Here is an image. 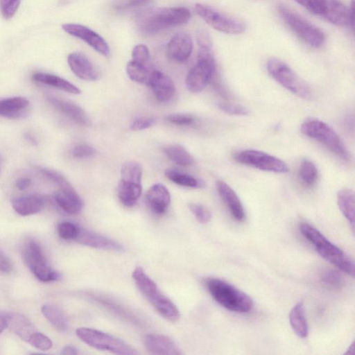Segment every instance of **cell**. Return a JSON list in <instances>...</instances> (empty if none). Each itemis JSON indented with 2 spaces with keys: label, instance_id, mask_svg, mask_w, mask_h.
Here are the masks:
<instances>
[{
  "label": "cell",
  "instance_id": "f6af8a7d",
  "mask_svg": "<svg viewBox=\"0 0 355 355\" xmlns=\"http://www.w3.org/2000/svg\"><path fill=\"white\" fill-rule=\"evenodd\" d=\"M166 121L176 125H190L195 122L196 119L188 114L174 113L167 115Z\"/></svg>",
  "mask_w": 355,
  "mask_h": 355
},
{
  "label": "cell",
  "instance_id": "cb8c5ba5",
  "mask_svg": "<svg viewBox=\"0 0 355 355\" xmlns=\"http://www.w3.org/2000/svg\"><path fill=\"white\" fill-rule=\"evenodd\" d=\"M29 101L21 96L0 98V116L8 119L24 118L28 114Z\"/></svg>",
  "mask_w": 355,
  "mask_h": 355
},
{
  "label": "cell",
  "instance_id": "f1b7e54d",
  "mask_svg": "<svg viewBox=\"0 0 355 355\" xmlns=\"http://www.w3.org/2000/svg\"><path fill=\"white\" fill-rule=\"evenodd\" d=\"M289 320L292 329L299 337H307L309 328L303 302H299L293 307L289 313Z\"/></svg>",
  "mask_w": 355,
  "mask_h": 355
},
{
  "label": "cell",
  "instance_id": "ba28073f",
  "mask_svg": "<svg viewBox=\"0 0 355 355\" xmlns=\"http://www.w3.org/2000/svg\"><path fill=\"white\" fill-rule=\"evenodd\" d=\"M278 12L287 26L302 41L315 49L322 46L325 36L319 28L284 5L279 6Z\"/></svg>",
  "mask_w": 355,
  "mask_h": 355
},
{
  "label": "cell",
  "instance_id": "7c38bea8",
  "mask_svg": "<svg viewBox=\"0 0 355 355\" xmlns=\"http://www.w3.org/2000/svg\"><path fill=\"white\" fill-rule=\"evenodd\" d=\"M196 13L211 27L220 32L238 35L245 32V24L208 5L196 3Z\"/></svg>",
  "mask_w": 355,
  "mask_h": 355
},
{
  "label": "cell",
  "instance_id": "4fadbf2b",
  "mask_svg": "<svg viewBox=\"0 0 355 355\" xmlns=\"http://www.w3.org/2000/svg\"><path fill=\"white\" fill-rule=\"evenodd\" d=\"M234 159L239 163L261 171L277 173H286L289 171L287 164L282 159L257 150H243L234 154Z\"/></svg>",
  "mask_w": 355,
  "mask_h": 355
},
{
  "label": "cell",
  "instance_id": "83f0119b",
  "mask_svg": "<svg viewBox=\"0 0 355 355\" xmlns=\"http://www.w3.org/2000/svg\"><path fill=\"white\" fill-rule=\"evenodd\" d=\"M32 78L36 82L51 86L70 94H79L81 93L80 89L76 85L53 74L37 72L33 74Z\"/></svg>",
  "mask_w": 355,
  "mask_h": 355
},
{
  "label": "cell",
  "instance_id": "ee69618b",
  "mask_svg": "<svg viewBox=\"0 0 355 355\" xmlns=\"http://www.w3.org/2000/svg\"><path fill=\"white\" fill-rule=\"evenodd\" d=\"M21 0H0V12L5 19H10L17 12Z\"/></svg>",
  "mask_w": 355,
  "mask_h": 355
},
{
  "label": "cell",
  "instance_id": "6da1fadb",
  "mask_svg": "<svg viewBox=\"0 0 355 355\" xmlns=\"http://www.w3.org/2000/svg\"><path fill=\"white\" fill-rule=\"evenodd\" d=\"M197 62L189 71L185 79L186 87L192 93L201 92L212 79L216 71V62L209 34L200 31L197 35Z\"/></svg>",
  "mask_w": 355,
  "mask_h": 355
},
{
  "label": "cell",
  "instance_id": "e0dca14e",
  "mask_svg": "<svg viewBox=\"0 0 355 355\" xmlns=\"http://www.w3.org/2000/svg\"><path fill=\"white\" fill-rule=\"evenodd\" d=\"M146 350L152 354L180 355L182 352L169 337L160 334H149L144 338Z\"/></svg>",
  "mask_w": 355,
  "mask_h": 355
},
{
  "label": "cell",
  "instance_id": "ac0fdd59",
  "mask_svg": "<svg viewBox=\"0 0 355 355\" xmlns=\"http://www.w3.org/2000/svg\"><path fill=\"white\" fill-rule=\"evenodd\" d=\"M67 62L72 72L79 78L87 81L98 79L99 73L96 68L85 54L71 53L67 57Z\"/></svg>",
  "mask_w": 355,
  "mask_h": 355
},
{
  "label": "cell",
  "instance_id": "9c48e42d",
  "mask_svg": "<svg viewBox=\"0 0 355 355\" xmlns=\"http://www.w3.org/2000/svg\"><path fill=\"white\" fill-rule=\"evenodd\" d=\"M267 70L277 82L293 94L305 99L311 98L312 91L309 86L283 61L275 58L269 59Z\"/></svg>",
  "mask_w": 355,
  "mask_h": 355
},
{
  "label": "cell",
  "instance_id": "7a4b0ae2",
  "mask_svg": "<svg viewBox=\"0 0 355 355\" xmlns=\"http://www.w3.org/2000/svg\"><path fill=\"white\" fill-rule=\"evenodd\" d=\"M191 17L189 10L184 7L158 8L141 12L137 17V25L141 32L152 34L184 24Z\"/></svg>",
  "mask_w": 355,
  "mask_h": 355
},
{
  "label": "cell",
  "instance_id": "ab89813d",
  "mask_svg": "<svg viewBox=\"0 0 355 355\" xmlns=\"http://www.w3.org/2000/svg\"><path fill=\"white\" fill-rule=\"evenodd\" d=\"M37 170L45 177L55 183L59 188H64L71 186L68 180L57 171L37 166Z\"/></svg>",
  "mask_w": 355,
  "mask_h": 355
},
{
  "label": "cell",
  "instance_id": "8992f818",
  "mask_svg": "<svg viewBox=\"0 0 355 355\" xmlns=\"http://www.w3.org/2000/svg\"><path fill=\"white\" fill-rule=\"evenodd\" d=\"M314 15L338 26H354L353 1L352 9L340 0H293Z\"/></svg>",
  "mask_w": 355,
  "mask_h": 355
},
{
  "label": "cell",
  "instance_id": "5bb4252c",
  "mask_svg": "<svg viewBox=\"0 0 355 355\" xmlns=\"http://www.w3.org/2000/svg\"><path fill=\"white\" fill-rule=\"evenodd\" d=\"M62 28L66 33L83 40L102 55H110V49L107 43L103 37L89 28L78 24H64Z\"/></svg>",
  "mask_w": 355,
  "mask_h": 355
},
{
  "label": "cell",
  "instance_id": "7402d4cb",
  "mask_svg": "<svg viewBox=\"0 0 355 355\" xmlns=\"http://www.w3.org/2000/svg\"><path fill=\"white\" fill-rule=\"evenodd\" d=\"M54 199L57 204L69 214H78L83 208V200L71 185L60 188L55 192Z\"/></svg>",
  "mask_w": 355,
  "mask_h": 355
},
{
  "label": "cell",
  "instance_id": "f907efd6",
  "mask_svg": "<svg viewBox=\"0 0 355 355\" xmlns=\"http://www.w3.org/2000/svg\"><path fill=\"white\" fill-rule=\"evenodd\" d=\"M10 313V312L0 311V334L8 327Z\"/></svg>",
  "mask_w": 355,
  "mask_h": 355
},
{
  "label": "cell",
  "instance_id": "e575fe53",
  "mask_svg": "<svg viewBox=\"0 0 355 355\" xmlns=\"http://www.w3.org/2000/svg\"><path fill=\"white\" fill-rule=\"evenodd\" d=\"M299 176L306 186H313L318 178V171L315 164L309 159H304L300 167Z\"/></svg>",
  "mask_w": 355,
  "mask_h": 355
},
{
  "label": "cell",
  "instance_id": "d4e9b609",
  "mask_svg": "<svg viewBox=\"0 0 355 355\" xmlns=\"http://www.w3.org/2000/svg\"><path fill=\"white\" fill-rule=\"evenodd\" d=\"M14 210L21 216H30L40 212L44 207L43 198L37 194L16 198L12 201Z\"/></svg>",
  "mask_w": 355,
  "mask_h": 355
},
{
  "label": "cell",
  "instance_id": "277c9868",
  "mask_svg": "<svg viewBox=\"0 0 355 355\" xmlns=\"http://www.w3.org/2000/svg\"><path fill=\"white\" fill-rule=\"evenodd\" d=\"M132 276L140 292L162 317L172 322L179 319L177 306L159 291L142 268L137 267Z\"/></svg>",
  "mask_w": 355,
  "mask_h": 355
},
{
  "label": "cell",
  "instance_id": "7dc6e473",
  "mask_svg": "<svg viewBox=\"0 0 355 355\" xmlns=\"http://www.w3.org/2000/svg\"><path fill=\"white\" fill-rule=\"evenodd\" d=\"M96 153L95 149L87 144H79L76 146L72 155L76 158H87L92 157Z\"/></svg>",
  "mask_w": 355,
  "mask_h": 355
},
{
  "label": "cell",
  "instance_id": "603a6c76",
  "mask_svg": "<svg viewBox=\"0 0 355 355\" xmlns=\"http://www.w3.org/2000/svg\"><path fill=\"white\" fill-rule=\"evenodd\" d=\"M218 192L227 207L232 216L238 221H243L245 218L243 205L235 191L225 182H216Z\"/></svg>",
  "mask_w": 355,
  "mask_h": 355
},
{
  "label": "cell",
  "instance_id": "bcb514c9",
  "mask_svg": "<svg viewBox=\"0 0 355 355\" xmlns=\"http://www.w3.org/2000/svg\"><path fill=\"white\" fill-rule=\"evenodd\" d=\"M155 123V119L153 117L142 116L134 119L130 123V128L132 131H139L148 129Z\"/></svg>",
  "mask_w": 355,
  "mask_h": 355
},
{
  "label": "cell",
  "instance_id": "681fc988",
  "mask_svg": "<svg viewBox=\"0 0 355 355\" xmlns=\"http://www.w3.org/2000/svg\"><path fill=\"white\" fill-rule=\"evenodd\" d=\"M12 270V264L10 259L1 251H0V271L4 273H9Z\"/></svg>",
  "mask_w": 355,
  "mask_h": 355
},
{
  "label": "cell",
  "instance_id": "30bf717a",
  "mask_svg": "<svg viewBox=\"0 0 355 355\" xmlns=\"http://www.w3.org/2000/svg\"><path fill=\"white\" fill-rule=\"evenodd\" d=\"M76 334L83 342L98 349L122 355L138 354L133 347L124 341L98 330L80 327L76 330Z\"/></svg>",
  "mask_w": 355,
  "mask_h": 355
},
{
  "label": "cell",
  "instance_id": "52a82bcc",
  "mask_svg": "<svg viewBox=\"0 0 355 355\" xmlns=\"http://www.w3.org/2000/svg\"><path fill=\"white\" fill-rule=\"evenodd\" d=\"M300 129L304 135L322 143L341 159L349 160L350 155L343 141L324 122L318 119H309L302 124Z\"/></svg>",
  "mask_w": 355,
  "mask_h": 355
},
{
  "label": "cell",
  "instance_id": "d590c367",
  "mask_svg": "<svg viewBox=\"0 0 355 355\" xmlns=\"http://www.w3.org/2000/svg\"><path fill=\"white\" fill-rule=\"evenodd\" d=\"M121 179L137 183H141L142 169L139 164L129 161L122 166Z\"/></svg>",
  "mask_w": 355,
  "mask_h": 355
},
{
  "label": "cell",
  "instance_id": "4316f807",
  "mask_svg": "<svg viewBox=\"0 0 355 355\" xmlns=\"http://www.w3.org/2000/svg\"><path fill=\"white\" fill-rule=\"evenodd\" d=\"M141 183H137L121 179L118 185V197L125 207L135 205L141 193Z\"/></svg>",
  "mask_w": 355,
  "mask_h": 355
},
{
  "label": "cell",
  "instance_id": "d6986e66",
  "mask_svg": "<svg viewBox=\"0 0 355 355\" xmlns=\"http://www.w3.org/2000/svg\"><path fill=\"white\" fill-rule=\"evenodd\" d=\"M153 90L156 99L160 102L170 101L175 92L172 79L158 70H153L148 84Z\"/></svg>",
  "mask_w": 355,
  "mask_h": 355
},
{
  "label": "cell",
  "instance_id": "1f68e13d",
  "mask_svg": "<svg viewBox=\"0 0 355 355\" xmlns=\"http://www.w3.org/2000/svg\"><path fill=\"white\" fill-rule=\"evenodd\" d=\"M163 150L166 157L177 164L187 166L193 163L191 154L180 145H169L164 147Z\"/></svg>",
  "mask_w": 355,
  "mask_h": 355
},
{
  "label": "cell",
  "instance_id": "4dcf8cb0",
  "mask_svg": "<svg viewBox=\"0 0 355 355\" xmlns=\"http://www.w3.org/2000/svg\"><path fill=\"white\" fill-rule=\"evenodd\" d=\"M41 311L44 316L59 331H66L69 328L67 316L58 306L44 304Z\"/></svg>",
  "mask_w": 355,
  "mask_h": 355
},
{
  "label": "cell",
  "instance_id": "74e56055",
  "mask_svg": "<svg viewBox=\"0 0 355 355\" xmlns=\"http://www.w3.org/2000/svg\"><path fill=\"white\" fill-rule=\"evenodd\" d=\"M59 236L64 240H75L80 230V226L71 222H62L58 225Z\"/></svg>",
  "mask_w": 355,
  "mask_h": 355
},
{
  "label": "cell",
  "instance_id": "836d02e7",
  "mask_svg": "<svg viewBox=\"0 0 355 355\" xmlns=\"http://www.w3.org/2000/svg\"><path fill=\"white\" fill-rule=\"evenodd\" d=\"M164 174L171 181L182 187L199 188L203 185L201 180H199L192 175L175 169H166Z\"/></svg>",
  "mask_w": 355,
  "mask_h": 355
},
{
  "label": "cell",
  "instance_id": "b9f144b4",
  "mask_svg": "<svg viewBox=\"0 0 355 355\" xmlns=\"http://www.w3.org/2000/svg\"><path fill=\"white\" fill-rule=\"evenodd\" d=\"M189 209L200 223H207L211 218V214L208 209L198 203H191Z\"/></svg>",
  "mask_w": 355,
  "mask_h": 355
},
{
  "label": "cell",
  "instance_id": "d6a6232c",
  "mask_svg": "<svg viewBox=\"0 0 355 355\" xmlns=\"http://www.w3.org/2000/svg\"><path fill=\"white\" fill-rule=\"evenodd\" d=\"M149 67L134 60H130L126 65V73L130 80L141 84H148L150 73Z\"/></svg>",
  "mask_w": 355,
  "mask_h": 355
},
{
  "label": "cell",
  "instance_id": "816d5d0a",
  "mask_svg": "<svg viewBox=\"0 0 355 355\" xmlns=\"http://www.w3.org/2000/svg\"><path fill=\"white\" fill-rule=\"evenodd\" d=\"M31 184V180L27 178H19L16 182V187L19 190L26 189Z\"/></svg>",
  "mask_w": 355,
  "mask_h": 355
},
{
  "label": "cell",
  "instance_id": "60d3db41",
  "mask_svg": "<svg viewBox=\"0 0 355 355\" xmlns=\"http://www.w3.org/2000/svg\"><path fill=\"white\" fill-rule=\"evenodd\" d=\"M132 60L148 66L150 60V55L148 47L143 44H139L133 48L132 53Z\"/></svg>",
  "mask_w": 355,
  "mask_h": 355
},
{
  "label": "cell",
  "instance_id": "5b68a950",
  "mask_svg": "<svg viewBox=\"0 0 355 355\" xmlns=\"http://www.w3.org/2000/svg\"><path fill=\"white\" fill-rule=\"evenodd\" d=\"M205 284L213 298L224 308L239 313L252 309V299L230 284L218 278H208Z\"/></svg>",
  "mask_w": 355,
  "mask_h": 355
},
{
  "label": "cell",
  "instance_id": "484cf974",
  "mask_svg": "<svg viewBox=\"0 0 355 355\" xmlns=\"http://www.w3.org/2000/svg\"><path fill=\"white\" fill-rule=\"evenodd\" d=\"M8 327L19 338L28 343L37 330L33 322L25 315L19 313H11Z\"/></svg>",
  "mask_w": 355,
  "mask_h": 355
},
{
  "label": "cell",
  "instance_id": "8d00e7d4",
  "mask_svg": "<svg viewBox=\"0 0 355 355\" xmlns=\"http://www.w3.org/2000/svg\"><path fill=\"white\" fill-rule=\"evenodd\" d=\"M321 282L332 289L341 288L343 280L341 275L336 270H326L320 275Z\"/></svg>",
  "mask_w": 355,
  "mask_h": 355
},
{
  "label": "cell",
  "instance_id": "db71d44e",
  "mask_svg": "<svg viewBox=\"0 0 355 355\" xmlns=\"http://www.w3.org/2000/svg\"><path fill=\"white\" fill-rule=\"evenodd\" d=\"M0 163H1V162H0Z\"/></svg>",
  "mask_w": 355,
  "mask_h": 355
},
{
  "label": "cell",
  "instance_id": "7bdbcfd3",
  "mask_svg": "<svg viewBox=\"0 0 355 355\" xmlns=\"http://www.w3.org/2000/svg\"><path fill=\"white\" fill-rule=\"evenodd\" d=\"M218 108L223 112L237 116H245L248 114V110L243 105L228 102H220L218 104Z\"/></svg>",
  "mask_w": 355,
  "mask_h": 355
},
{
  "label": "cell",
  "instance_id": "9a60e30c",
  "mask_svg": "<svg viewBox=\"0 0 355 355\" xmlns=\"http://www.w3.org/2000/svg\"><path fill=\"white\" fill-rule=\"evenodd\" d=\"M166 55L173 61L183 62L189 59L193 51L191 36L185 33L174 35L166 45Z\"/></svg>",
  "mask_w": 355,
  "mask_h": 355
},
{
  "label": "cell",
  "instance_id": "c3c4849f",
  "mask_svg": "<svg viewBox=\"0 0 355 355\" xmlns=\"http://www.w3.org/2000/svg\"><path fill=\"white\" fill-rule=\"evenodd\" d=\"M151 0H125L115 6L119 10H124L130 8L139 7L148 4Z\"/></svg>",
  "mask_w": 355,
  "mask_h": 355
},
{
  "label": "cell",
  "instance_id": "f35d334b",
  "mask_svg": "<svg viewBox=\"0 0 355 355\" xmlns=\"http://www.w3.org/2000/svg\"><path fill=\"white\" fill-rule=\"evenodd\" d=\"M28 343L42 351H46L51 349L53 345L51 340L38 331L31 337Z\"/></svg>",
  "mask_w": 355,
  "mask_h": 355
},
{
  "label": "cell",
  "instance_id": "f5cc1de1",
  "mask_svg": "<svg viewBox=\"0 0 355 355\" xmlns=\"http://www.w3.org/2000/svg\"><path fill=\"white\" fill-rule=\"evenodd\" d=\"M78 354V349L71 345L65 346L61 352V354L64 355H76Z\"/></svg>",
  "mask_w": 355,
  "mask_h": 355
},
{
  "label": "cell",
  "instance_id": "2e32d148",
  "mask_svg": "<svg viewBox=\"0 0 355 355\" xmlns=\"http://www.w3.org/2000/svg\"><path fill=\"white\" fill-rule=\"evenodd\" d=\"M74 241L80 244L97 249L116 252L124 250L123 245L118 242L80 227Z\"/></svg>",
  "mask_w": 355,
  "mask_h": 355
},
{
  "label": "cell",
  "instance_id": "44dd1931",
  "mask_svg": "<svg viewBox=\"0 0 355 355\" xmlns=\"http://www.w3.org/2000/svg\"><path fill=\"white\" fill-rule=\"evenodd\" d=\"M46 99L54 107L78 124L83 126L91 125L89 117L78 105L51 95L47 96Z\"/></svg>",
  "mask_w": 355,
  "mask_h": 355
},
{
  "label": "cell",
  "instance_id": "ffe728a7",
  "mask_svg": "<svg viewBox=\"0 0 355 355\" xmlns=\"http://www.w3.org/2000/svg\"><path fill=\"white\" fill-rule=\"evenodd\" d=\"M146 201L152 212L162 214L166 211L170 205L171 194L164 184H155L147 191Z\"/></svg>",
  "mask_w": 355,
  "mask_h": 355
},
{
  "label": "cell",
  "instance_id": "8fae6325",
  "mask_svg": "<svg viewBox=\"0 0 355 355\" xmlns=\"http://www.w3.org/2000/svg\"><path fill=\"white\" fill-rule=\"evenodd\" d=\"M23 257L30 270L40 281L50 282L60 279V274L51 268L40 245L35 240L25 243Z\"/></svg>",
  "mask_w": 355,
  "mask_h": 355
},
{
  "label": "cell",
  "instance_id": "f546056e",
  "mask_svg": "<svg viewBox=\"0 0 355 355\" xmlns=\"http://www.w3.org/2000/svg\"><path fill=\"white\" fill-rule=\"evenodd\" d=\"M337 202L338 207L352 225H354V193L349 189H343L338 192Z\"/></svg>",
  "mask_w": 355,
  "mask_h": 355
},
{
  "label": "cell",
  "instance_id": "3957f363",
  "mask_svg": "<svg viewBox=\"0 0 355 355\" xmlns=\"http://www.w3.org/2000/svg\"><path fill=\"white\" fill-rule=\"evenodd\" d=\"M300 230L323 259L343 272L352 277L354 276V261L342 250L330 242L321 232L309 223H302Z\"/></svg>",
  "mask_w": 355,
  "mask_h": 355
}]
</instances>
